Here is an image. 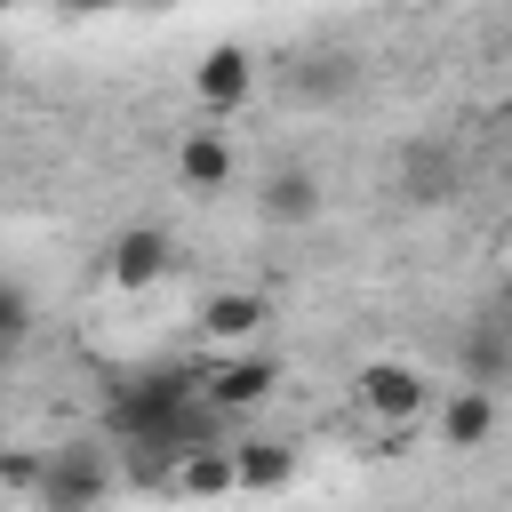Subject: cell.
<instances>
[{
  "instance_id": "10",
  "label": "cell",
  "mask_w": 512,
  "mask_h": 512,
  "mask_svg": "<svg viewBox=\"0 0 512 512\" xmlns=\"http://www.w3.org/2000/svg\"><path fill=\"white\" fill-rule=\"evenodd\" d=\"M264 320H272V304H264V296H248V288H224V296H208V312H200V328H208V336H224V344L256 336Z\"/></svg>"
},
{
  "instance_id": "15",
  "label": "cell",
  "mask_w": 512,
  "mask_h": 512,
  "mask_svg": "<svg viewBox=\"0 0 512 512\" xmlns=\"http://www.w3.org/2000/svg\"><path fill=\"white\" fill-rule=\"evenodd\" d=\"M344 88H352V64H344L336 48H320V56H304V64H296V96L328 104V96H344Z\"/></svg>"
},
{
  "instance_id": "4",
  "label": "cell",
  "mask_w": 512,
  "mask_h": 512,
  "mask_svg": "<svg viewBox=\"0 0 512 512\" xmlns=\"http://www.w3.org/2000/svg\"><path fill=\"white\" fill-rule=\"evenodd\" d=\"M456 360H464V392H496V384L512 376V320H504L496 304H480V312L464 320Z\"/></svg>"
},
{
  "instance_id": "5",
  "label": "cell",
  "mask_w": 512,
  "mask_h": 512,
  "mask_svg": "<svg viewBox=\"0 0 512 512\" xmlns=\"http://www.w3.org/2000/svg\"><path fill=\"white\" fill-rule=\"evenodd\" d=\"M272 384H280V368H272L264 352H256V360H224V368L200 376V408H208V416H240V408H256Z\"/></svg>"
},
{
  "instance_id": "8",
  "label": "cell",
  "mask_w": 512,
  "mask_h": 512,
  "mask_svg": "<svg viewBox=\"0 0 512 512\" xmlns=\"http://www.w3.org/2000/svg\"><path fill=\"white\" fill-rule=\"evenodd\" d=\"M256 208H264L272 224H312V216H320V176H312V168H272V176L256 184Z\"/></svg>"
},
{
  "instance_id": "3",
  "label": "cell",
  "mask_w": 512,
  "mask_h": 512,
  "mask_svg": "<svg viewBox=\"0 0 512 512\" xmlns=\"http://www.w3.org/2000/svg\"><path fill=\"white\" fill-rule=\"evenodd\" d=\"M464 184H472V168L448 136H408L400 144V200L408 208H448V200H464Z\"/></svg>"
},
{
  "instance_id": "9",
  "label": "cell",
  "mask_w": 512,
  "mask_h": 512,
  "mask_svg": "<svg viewBox=\"0 0 512 512\" xmlns=\"http://www.w3.org/2000/svg\"><path fill=\"white\" fill-rule=\"evenodd\" d=\"M160 272H168V232L136 224V232L112 240V280H120V288H144V280H160Z\"/></svg>"
},
{
  "instance_id": "16",
  "label": "cell",
  "mask_w": 512,
  "mask_h": 512,
  "mask_svg": "<svg viewBox=\"0 0 512 512\" xmlns=\"http://www.w3.org/2000/svg\"><path fill=\"white\" fill-rule=\"evenodd\" d=\"M24 336H32V296L16 280H0V352H16Z\"/></svg>"
},
{
  "instance_id": "14",
  "label": "cell",
  "mask_w": 512,
  "mask_h": 512,
  "mask_svg": "<svg viewBox=\"0 0 512 512\" xmlns=\"http://www.w3.org/2000/svg\"><path fill=\"white\" fill-rule=\"evenodd\" d=\"M176 488H184V496H224V488H232V448L176 456Z\"/></svg>"
},
{
  "instance_id": "13",
  "label": "cell",
  "mask_w": 512,
  "mask_h": 512,
  "mask_svg": "<svg viewBox=\"0 0 512 512\" xmlns=\"http://www.w3.org/2000/svg\"><path fill=\"white\" fill-rule=\"evenodd\" d=\"M448 448H480L496 432V392H448V416H440Z\"/></svg>"
},
{
  "instance_id": "1",
  "label": "cell",
  "mask_w": 512,
  "mask_h": 512,
  "mask_svg": "<svg viewBox=\"0 0 512 512\" xmlns=\"http://www.w3.org/2000/svg\"><path fill=\"white\" fill-rule=\"evenodd\" d=\"M104 416H112V440H128L144 464H176V456L224 448L216 416L200 408V376L192 368H144V376H128Z\"/></svg>"
},
{
  "instance_id": "17",
  "label": "cell",
  "mask_w": 512,
  "mask_h": 512,
  "mask_svg": "<svg viewBox=\"0 0 512 512\" xmlns=\"http://www.w3.org/2000/svg\"><path fill=\"white\" fill-rule=\"evenodd\" d=\"M0 480H8V488H32V480H40V456H0Z\"/></svg>"
},
{
  "instance_id": "6",
  "label": "cell",
  "mask_w": 512,
  "mask_h": 512,
  "mask_svg": "<svg viewBox=\"0 0 512 512\" xmlns=\"http://www.w3.org/2000/svg\"><path fill=\"white\" fill-rule=\"evenodd\" d=\"M360 408L368 416H416L424 408V376L408 360H368L360 368Z\"/></svg>"
},
{
  "instance_id": "7",
  "label": "cell",
  "mask_w": 512,
  "mask_h": 512,
  "mask_svg": "<svg viewBox=\"0 0 512 512\" xmlns=\"http://www.w3.org/2000/svg\"><path fill=\"white\" fill-rule=\"evenodd\" d=\"M192 88H200V104H216V112H232V104H240V96L256 88V56L224 40V48H208V56H200V72H192Z\"/></svg>"
},
{
  "instance_id": "11",
  "label": "cell",
  "mask_w": 512,
  "mask_h": 512,
  "mask_svg": "<svg viewBox=\"0 0 512 512\" xmlns=\"http://www.w3.org/2000/svg\"><path fill=\"white\" fill-rule=\"evenodd\" d=\"M296 472V448L288 440H240L232 448V488H280Z\"/></svg>"
},
{
  "instance_id": "2",
  "label": "cell",
  "mask_w": 512,
  "mask_h": 512,
  "mask_svg": "<svg viewBox=\"0 0 512 512\" xmlns=\"http://www.w3.org/2000/svg\"><path fill=\"white\" fill-rule=\"evenodd\" d=\"M104 488H112V456H104V440L40 448V480H32L40 512H96V504H104Z\"/></svg>"
},
{
  "instance_id": "12",
  "label": "cell",
  "mask_w": 512,
  "mask_h": 512,
  "mask_svg": "<svg viewBox=\"0 0 512 512\" xmlns=\"http://www.w3.org/2000/svg\"><path fill=\"white\" fill-rule=\"evenodd\" d=\"M176 168H184V184L216 192V184L232 176V144H224L216 128H192V136H184V152H176Z\"/></svg>"
}]
</instances>
